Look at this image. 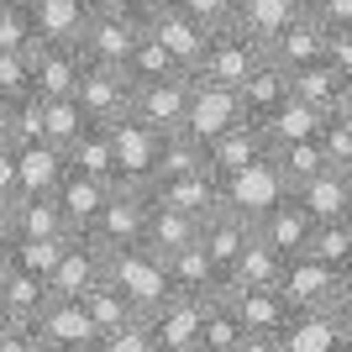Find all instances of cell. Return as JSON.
Masks as SVG:
<instances>
[{"instance_id": "obj_2", "label": "cell", "mask_w": 352, "mask_h": 352, "mask_svg": "<svg viewBox=\"0 0 352 352\" xmlns=\"http://www.w3.org/2000/svg\"><path fill=\"white\" fill-rule=\"evenodd\" d=\"M105 279L116 284L126 300H132L137 310H158L168 294H174V279H168V258H158L153 248H116V252H105Z\"/></svg>"}, {"instance_id": "obj_42", "label": "cell", "mask_w": 352, "mask_h": 352, "mask_svg": "<svg viewBox=\"0 0 352 352\" xmlns=\"http://www.w3.org/2000/svg\"><path fill=\"white\" fill-rule=\"evenodd\" d=\"M85 305H89V316L100 321V331H116V326H126V321H137V316H142V310H137V305H132V300H126V294H121L111 279L95 284V289L85 294ZM100 342H105V337H100Z\"/></svg>"}, {"instance_id": "obj_55", "label": "cell", "mask_w": 352, "mask_h": 352, "mask_svg": "<svg viewBox=\"0 0 352 352\" xmlns=\"http://www.w3.org/2000/svg\"><path fill=\"white\" fill-rule=\"evenodd\" d=\"M89 6V16H142L147 6L142 0H85Z\"/></svg>"}, {"instance_id": "obj_9", "label": "cell", "mask_w": 352, "mask_h": 352, "mask_svg": "<svg viewBox=\"0 0 352 352\" xmlns=\"http://www.w3.org/2000/svg\"><path fill=\"white\" fill-rule=\"evenodd\" d=\"M206 305H210V300H200V294L174 289L158 310H147L158 352H200V331H206Z\"/></svg>"}, {"instance_id": "obj_16", "label": "cell", "mask_w": 352, "mask_h": 352, "mask_svg": "<svg viewBox=\"0 0 352 352\" xmlns=\"http://www.w3.org/2000/svg\"><path fill=\"white\" fill-rule=\"evenodd\" d=\"M158 142L163 132H153L147 121L126 116L116 121V184H153V174H158Z\"/></svg>"}, {"instance_id": "obj_59", "label": "cell", "mask_w": 352, "mask_h": 352, "mask_svg": "<svg viewBox=\"0 0 352 352\" xmlns=\"http://www.w3.org/2000/svg\"><path fill=\"white\" fill-rule=\"evenodd\" d=\"M0 137H6V105H0Z\"/></svg>"}, {"instance_id": "obj_22", "label": "cell", "mask_w": 352, "mask_h": 352, "mask_svg": "<svg viewBox=\"0 0 352 352\" xmlns=\"http://www.w3.org/2000/svg\"><path fill=\"white\" fill-rule=\"evenodd\" d=\"M326 37H331V27H326L316 11H305L300 21H289V27L268 43V58L279 63V69H305V63H316V58H326Z\"/></svg>"}, {"instance_id": "obj_32", "label": "cell", "mask_w": 352, "mask_h": 352, "mask_svg": "<svg viewBox=\"0 0 352 352\" xmlns=\"http://www.w3.org/2000/svg\"><path fill=\"white\" fill-rule=\"evenodd\" d=\"M289 85H294V95H300V100L321 105V111H337V105L347 100L352 79H347V74H342L331 58H316V63H305V69H294Z\"/></svg>"}, {"instance_id": "obj_41", "label": "cell", "mask_w": 352, "mask_h": 352, "mask_svg": "<svg viewBox=\"0 0 352 352\" xmlns=\"http://www.w3.org/2000/svg\"><path fill=\"white\" fill-rule=\"evenodd\" d=\"M43 132H47V100L37 95V89L6 105V137H11L16 147H21V142H37Z\"/></svg>"}, {"instance_id": "obj_38", "label": "cell", "mask_w": 352, "mask_h": 352, "mask_svg": "<svg viewBox=\"0 0 352 352\" xmlns=\"http://www.w3.org/2000/svg\"><path fill=\"white\" fill-rule=\"evenodd\" d=\"M32 6H37V37H69V43H79V32L89 21L85 0H32Z\"/></svg>"}, {"instance_id": "obj_15", "label": "cell", "mask_w": 352, "mask_h": 352, "mask_svg": "<svg viewBox=\"0 0 352 352\" xmlns=\"http://www.w3.org/2000/svg\"><path fill=\"white\" fill-rule=\"evenodd\" d=\"M289 195V184H284V174L274 168V158H258L252 168H242V174H232V179H221V200L232 210H242V216H263L274 200H284Z\"/></svg>"}, {"instance_id": "obj_30", "label": "cell", "mask_w": 352, "mask_h": 352, "mask_svg": "<svg viewBox=\"0 0 352 352\" xmlns=\"http://www.w3.org/2000/svg\"><path fill=\"white\" fill-rule=\"evenodd\" d=\"M310 11V0H236V16L232 27L252 32L258 43H274L289 21H300V16Z\"/></svg>"}, {"instance_id": "obj_31", "label": "cell", "mask_w": 352, "mask_h": 352, "mask_svg": "<svg viewBox=\"0 0 352 352\" xmlns=\"http://www.w3.org/2000/svg\"><path fill=\"white\" fill-rule=\"evenodd\" d=\"M53 300V284H47V274H37V268H27V263H11L6 274H0V305L6 310H16L21 321H37V310Z\"/></svg>"}, {"instance_id": "obj_33", "label": "cell", "mask_w": 352, "mask_h": 352, "mask_svg": "<svg viewBox=\"0 0 352 352\" xmlns=\"http://www.w3.org/2000/svg\"><path fill=\"white\" fill-rule=\"evenodd\" d=\"M284 263H289L284 252H274L263 236H252V248L242 252L232 263V274H226V289H279Z\"/></svg>"}, {"instance_id": "obj_27", "label": "cell", "mask_w": 352, "mask_h": 352, "mask_svg": "<svg viewBox=\"0 0 352 352\" xmlns=\"http://www.w3.org/2000/svg\"><path fill=\"white\" fill-rule=\"evenodd\" d=\"M294 85H289V69H279V63L268 58L263 69L252 74L248 85H242V105H248V121H258V126H268V121L279 116L284 105H289Z\"/></svg>"}, {"instance_id": "obj_5", "label": "cell", "mask_w": 352, "mask_h": 352, "mask_svg": "<svg viewBox=\"0 0 352 352\" xmlns=\"http://www.w3.org/2000/svg\"><path fill=\"white\" fill-rule=\"evenodd\" d=\"M147 216H153V195H147L142 184H116L111 200H105V210H100V221L89 226V236H95L105 252L137 248L147 236Z\"/></svg>"}, {"instance_id": "obj_8", "label": "cell", "mask_w": 352, "mask_h": 352, "mask_svg": "<svg viewBox=\"0 0 352 352\" xmlns=\"http://www.w3.org/2000/svg\"><path fill=\"white\" fill-rule=\"evenodd\" d=\"M74 95H79V105H85V116H89V121H105V126H116V121L132 116L137 79H132L126 69H111V63H89Z\"/></svg>"}, {"instance_id": "obj_49", "label": "cell", "mask_w": 352, "mask_h": 352, "mask_svg": "<svg viewBox=\"0 0 352 352\" xmlns=\"http://www.w3.org/2000/svg\"><path fill=\"white\" fill-rule=\"evenodd\" d=\"M100 352H158V342H153V321H147V316H137V321L116 326V331H105Z\"/></svg>"}, {"instance_id": "obj_23", "label": "cell", "mask_w": 352, "mask_h": 352, "mask_svg": "<svg viewBox=\"0 0 352 352\" xmlns=\"http://www.w3.org/2000/svg\"><path fill=\"white\" fill-rule=\"evenodd\" d=\"M279 289L289 294V305H337V268L321 263V258H310V252H300V258H289L284 263V279Z\"/></svg>"}, {"instance_id": "obj_52", "label": "cell", "mask_w": 352, "mask_h": 352, "mask_svg": "<svg viewBox=\"0 0 352 352\" xmlns=\"http://www.w3.org/2000/svg\"><path fill=\"white\" fill-rule=\"evenodd\" d=\"M0 352H32V326L0 305Z\"/></svg>"}, {"instance_id": "obj_46", "label": "cell", "mask_w": 352, "mask_h": 352, "mask_svg": "<svg viewBox=\"0 0 352 352\" xmlns=\"http://www.w3.org/2000/svg\"><path fill=\"white\" fill-rule=\"evenodd\" d=\"M32 95V53H16V47H0V105Z\"/></svg>"}, {"instance_id": "obj_14", "label": "cell", "mask_w": 352, "mask_h": 352, "mask_svg": "<svg viewBox=\"0 0 352 352\" xmlns=\"http://www.w3.org/2000/svg\"><path fill=\"white\" fill-rule=\"evenodd\" d=\"M232 294V305L242 310V321H248L252 342H258V352H274L284 337V326H289L294 305L284 289H226Z\"/></svg>"}, {"instance_id": "obj_57", "label": "cell", "mask_w": 352, "mask_h": 352, "mask_svg": "<svg viewBox=\"0 0 352 352\" xmlns=\"http://www.w3.org/2000/svg\"><path fill=\"white\" fill-rule=\"evenodd\" d=\"M337 352H352V310H342V342H337Z\"/></svg>"}, {"instance_id": "obj_39", "label": "cell", "mask_w": 352, "mask_h": 352, "mask_svg": "<svg viewBox=\"0 0 352 352\" xmlns=\"http://www.w3.org/2000/svg\"><path fill=\"white\" fill-rule=\"evenodd\" d=\"M190 168H206V142L190 137V132H163V142H158V174H153V179L190 174Z\"/></svg>"}, {"instance_id": "obj_24", "label": "cell", "mask_w": 352, "mask_h": 352, "mask_svg": "<svg viewBox=\"0 0 352 352\" xmlns=\"http://www.w3.org/2000/svg\"><path fill=\"white\" fill-rule=\"evenodd\" d=\"M16 158H21V195H53L69 174V147H58L53 137L21 142Z\"/></svg>"}, {"instance_id": "obj_7", "label": "cell", "mask_w": 352, "mask_h": 352, "mask_svg": "<svg viewBox=\"0 0 352 352\" xmlns=\"http://www.w3.org/2000/svg\"><path fill=\"white\" fill-rule=\"evenodd\" d=\"M27 53H32V89L37 95H74L89 69L85 43H69V37H37Z\"/></svg>"}, {"instance_id": "obj_17", "label": "cell", "mask_w": 352, "mask_h": 352, "mask_svg": "<svg viewBox=\"0 0 352 352\" xmlns=\"http://www.w3.org/2000/svg\"><path fill=\"white\" fill-rule=\"evenodd\" d=\"M252 236H258V221L242 216V210H232L226 200H221V206L210 210L206 221H200V248L216 258L221 274H232V263L252 248Z\"/></svg>"}, {"instance_id": "obj_43", "label": "cell", "mask_w": 352, "mask_h": 352, "mask_svg": "<svg viewBox=\"0 0 352 352\" xmlns=\"http://www.w3.org/2000/svg\"><path fill=\"white\" fill-rule=\"evenodd\" d=\"M37 43V6L32 0H0V47L27 53Z\"/></svg>"}, {"instance_id": "obj_45", "label": "cell", "mask_w": 352, "mask_h": 352, "mask_svg": "<svg viewBox=\"0 0 352 352\" xmlns=\"http://www.w3.org/2000/svg\"><path fill=\"white\" fill-rule=\"evenodd\" d=\"M126 74H132L137 85H147V79H168V74H190V69H179L174 63V53L153 37V32H142V43H137V53H132V63H126Z\"/></svg>"}, {"instance_id": "obj_34", "label": "cell", "mask_w": 352, "mask_h": 352, "mask_svg": "<svg viewBox=\"0 0 352 352\" xmlns=\"http://www.w3.org/2000/svg\"><path fill=\"white\" fill-rule=\"evenodd\" d=\"M11 221H16V236H69L74 232L58 195H16Z\"/></svg>"}, {"instance_id": "obj_13", "label": "cell", "mask_w": 352, "mask_h": 352, "mask_svg": "<svg viewBox=\"0 0 352 352\" xmlns=\"http://www.w3.org/2000/svg\"><path fill=\"white\" fill-rule=\"evenodd\" d=\"M258 236H263L274 252H284V258H300V252L310 248V236H316V216H310V206L289 190L284 200H274V206L258 216Z\"/></svg>"}, {"instance_id": "obj_26", "label": "cell", "mask_w": 352, "mask_h": 352, "mask_svg": "<svg viewBox=\"0 0 352 352\" xmlns=\"http://www.w3.org/2000/svg\"><path fill=\"white\" fill-rule=\"evenodd\" d=\"M200 221L206 216H190V210H179V206H158V200H153L142 248H153L158 258H174V252H184L190 242H200Z\"/></svg>"}, {"instance_id": "obj_48", "label": "cell", "mask_w": 352, "mask_h": 352, "mask_svg": "<svg viewBox=\"0 0 352 352\" xmlns=\"http://www.w3.org/2000/svg\"><path fill=\"white\" fill-rule=\"evenodd\" d=\"M321 147H326V163H331V168H352V121L347 116H337V111H331V116L321 121Z\"/></svg>"}, {"instance_id": "obj_37", "label": "cell", "mask_w": 352, "mask_h": 352, "mask_svg": "<svg viewBox=\"0 0 352 352\" xmlns=\"http://www.w3.org/2000/svg\"><path fill=\"white\" fill-rule=\"evenodd\" d=\"M326 116H331V111H321V105H310V100H300V95H289V105H284L279 116L263 126V132H268V147H274V142H300V137H316Z\"/></svg>"}, {"instance_id": "obj_51", "label": "cell", "mask_w": 352, "mask_h": 352, "mask_svg": "<svg viewBox=\"0 0 352 352\" xmlns=\"http://www.w3.org/2000/svg\"><path fill=\"white\" fill-rule=\"evenodd\" d=\"M16 195H21V158H16L11 137H0V200L11 206Z\"/></svg>"}, {"instance_id": "obj_44", "label": "cell", "mask_w": 352, "mask_h": 352, "mask_svg": "<svg viewBox=\"0 0 352 352\" xmlns=\"http://www.w3.org/2000/svg\"><path fill=\"white\" fill-rule=\"evenodd\" d=\"M47 100V132L43 137H53L58 147H69L74 137L89 126V116H85V105H79V95H43Z\"/></svg>"}, {"instance_id": "obj_54", "label": "cell", "mask_w": 352, "mask_h": 352, "mask_svg": "<svg viewBox=\"0 0 352 352\" xmlns=\"http://www.w3.org/2000/svg\"><path fill=\"white\" fill-rule=\"evenodd\" d=\"M310 11L321 16L326 27H352V0H310Z\"/></svg>"}, {"instance_id": "obj_28", "label": "cell", "mask_w": 352, "mask_h": 352, "mask_svg": "<svg viewBox=\"0 0 352 352\" xmlns=\"http://www.w3.org/2000/svg\"><path fill=\"white\" fill-rule=\"evenodd\" d=\"M168 279H174V289L200 294V300H216V294H226V274L216 268V258H210L200 242H190L184 252H174V258H168Z\"/></svg>"}, {"instance_id": "obj_20", "label": "cell", "mask_w": 352, "mask_h": 352, "mask_svg": "<svg viewBox=\"0 0 352 352\" xmlns=\"http://www.w3.org/2000/svg\"><path fill=\"white\" fill-rule=\"evenodd\" d=\"M258 158H268V132L258 121H236L232 132H221L216 142H206V163L216 168V179L242 174V168H252Z\"/></svg>"}, {"instance_id": "obj_19", "label": "cell", "mask_w": 352, "mask_h": 352, "mask_svg": "<svg viewBox=\"0 0 352 352\" xmlns=\"http://www.w3.org/2000/svg\"><path fill=\"white\" fill-rule=\"evenodd\" d=\"M337 342H342V310L337 305H300L274 352H337Z\"/></svg>"}, {"instance_id": "obj_53", "label": "cell", "mask_w": 352, "mask_h": 352, "mask_svg": "<svg viewBox=\"0 0 352 352\" xmlns=\"http://www.w3.org/2000/svg\"><path fill=\"white\" fill-rule=\"evenodd\" d=\"M326 58L352 79V27H331V37H326Z\"/></svg>"}, {"instance_id": "obj_18", "label": "cell", "mask_w": 352, "mask_h": 352, "mask_svg": "<svg viewBox=\"0 0 352 352\" xmlns=\"http://www.w3.org/2000/svg\"><path fill=\"white\" fill-rule=\"evenodd\" d=\"M147 195H153L158 206H179V210H190V216H210V210L221 206V179H216V168L206 163V168H190V174L153 179Z\"/></svg>"}, {"instance_id": "obj_35", "label": "cell", "mask_w": 352, "mask_h": 352, "mask_svg": "<svg viewBox=\"0 0 352 352\" xmlns=\"http://www.w3.org/2000/svg\"><path fill=\"white\" fill-rule=\"evenodd\" d=\"M69 168H85V174L116 179V126H105V121H89L85 132L69 142Z\"/></svg>"}, {"instance_id": "obj_58", "label": "cell", "mask_w": 352, "mask_h": 352, "mask_svg": "<svg viewBox=\"0 0 352 352\" xmlns=\"http://www.w3.org/2000/svg\"><path fill=\"white\" fill-rule=\"evenodd\" d=\"M337 116H347V121H352V89H347V100L337 105Z\"/></svg>"}, {"instance_id": "obj_21", "label": "cell", "mask_w": 352, "mask_h": 352, "mask_svg": "<svg viewBox=\"0 0 352 352\" xmlns=\"http://www.w3.org/2000/svg\"><path fill=\"white\" fill-rule=\"evenodd\" d=\"M111 190H116V179H100V174H85V168H69V174H63V184H58L53 195H58V206H63V216H69L74 232H89V226L100 221Z\"/></svg>"}, {"instance_id": "obj_12", "label": "cell", "mask_w": 352, "mask_h": 352, "mask_svg": "<svg viewBox=\"0 0 352 352\" xmlns=\"http://www.w3.org/2000/svg\"><path fill=\"white\" fill-rule=\"evenodd\" d=\"M47 284H53V294L85 300L95 284H105V248L89 232H74L69 248H63V258H58V268L47 274Z\"/></svg>"}, {"instance_id": "obj_4", "label": "cell", "mask_w": 352, "mask_h": 352, "mask_svg": "<svg viewBox=\"0 0 352 352\" xmlns=\"http://www.w3.org/2000/svg\"><path fill=\"white\" fill-rule=\"evenodd\" d=\"M142 27L158 37L168 53H174L179 69H200V58H206V47H210V27L206 21H195L184 6H174V0H153L142 11Z\"/></svg>"}, {"instance_id": "obj_1", "label": "cell", "mask_w": 352, "mask_h": 352, "mask_svg": "<svg viewBox=\"0 0 352 352\" xmlns=\"http://www.w3.org/2000/svg\"><path fill=\"white\" fill-rule=\"evenodd\" d=\"M100 337L105 331L89 305L69 294H53L32 321V352H100Z\"/></svg>"}, {"instance_id": "obj_29", "label": "cell", "mask_w": 352, "mask_h": 352, "mask_svg": "<svg viewBox=\"0 0 352 352\" xmlns=\"http://www.w3.org/2000/svg\"><path fill=\"white\" fill-rule=\"evenodd\" d=\"M300 200L310 206V216L316 221H337V216H352V168H331L326 163L316 179H305L300 184Z\"/></svg>"}, {"instance_id": "obj_47", "label": "cell", "mask_w": 352, "mask_h": 352, "mask_svg": "<svg viewBox=\"0 0 352 352\" xmlns=\"http://www.w3.org/2000/svg\"><path fill=\"white\" fill-rule=\"evenodd\" d=\"M69 236H16V263L37 268V274H53L58 258H63V248H69Z\"/></svg>"}, {"instance_id": "obj_6", "label": "cell", "mask_w": 352, "mask_h": 352, "mask_svg": "<svg viewBox=\"0 0 352 352\" xmlns=\"http://www.w3.org/2000/svg\"><path fill=\"white\" fill-rule=\"evenodd\" d=\"M236 121H248L242 89H232V85H216V79H206V74H195L184 132H190V137H200V142H216L221 132H232Z\"/></svg>"}, {"instance_id": "obj_10", "label": "cell", "mask_w": 352, "mask_h": 352, "mask_svg": "<svg viewBox=\"0 0 352 352\" xmlns=\"http://www.w3.org/2000/svg\"><path fill=\"white\" fill-rule=\"evenodd\" d=\"M190 89H195V74L147 79V85H137L132 116L147 121L153 132H184V116H190Z\"/></svg>"}, {"instance_id": "obj_60", "label": "cell", "mask_w": 352, "mask_h": 352, "mask_svg": "<svg viewBox=\"0 0 352 352\" xmlns=\"http://www.w3.org/2000/svg\"><path fill=\"white\" fill-rule=\"evenodd\" d=\"M142 6H153V0H142Z\"/></svg>"}, {"instance_id": "obj_3", "label": "cell", "mask_w": 352, "mask_h": 352, "mask_svg": "<svg viewBox=\"0 0 352 352\" xmlns=\"http://www.w3.org/2000/svg\"><path fill=\"white\" fill-rule=\"evenodd\" d=\"M263 63H268V43H258V37L242 32V27H216V32H210L206 58H200L195 74H206V79H216V85L242 89Z\"/></svg>"}, {"instance_id": "obj_56", "label": "cell", "mask_w": 352, "mask_h": 352, "mask_svg": "<svg viewBox=\"0 0 352 352\" xmlns=\"http://www.w3.org/2000/svg\"><path fill=\"white\" fill-rule=\"evenodd\" d=\"M337 310H352V263L337 268Z\"/></svg>"}, {"instance_id": "obj_36", "label": "cell", "mask_w": 352, "mask_h": 352, "mask_svg": "<svg viewBox=\"0 0 352 352\" xmlns=\"http://www.w3.org/2000/svg\"><path fill=\"white\" fill-rule=\"evenodd\" d=\"M268 158H274V168L284 174V184L300 190L305 179H316L326 168V147H321V137H300V142H274Z\"/></svg>"}, {"instance_id": "obj_25", "label": "cell", "mask_w": 352, "mask_h": 352, "mask_svg": "<svg viewBox=\"0 0 352 352\" xmlns=\"http://www.w3.org/2000/svg\"><path fill=\"white\" fill-rule=\"evenodd\" d=\"M200 352H258L242 310L232 305V294H216L206 305V331H200Z\"/></svg>"}, {"instance_id": "obj_11", "label": "cell", "mask_w": 352, "mask_h": 352, "mask_svg": "<svg viewBox=\"0 0 352 352\" xmlns=\"http://www.w3.org/2000/svg\"><path fill=\"white\" fill-rule=\"evenodd\" d=\"M142 16H89L79 43H85V58L89 63H111V69H126L142 43Z\"/></svg>"}, {"instance_id": "obj_40", "label": "cell", "mask_w": 352, "mask_h": 352, "mask_svg": "<svg viewBox=\"0 0 352 352\" xmlns=\"http://www.w3.org/2000/svg\"><path fill=\"white\" fill-rule=\"evenodd\" d=\"M310 258H321L331 268H347L352 263V216H337V221H316V236H310Z\"/></svg>"}, {"instance_id": "obj_50", "label": "cell", "mask_w": 352, "mask_h": 352, "mask_svg": "<svg viewBox=\"0 0 352 352\" xmlns=\"http://www.w3.org/2000/svg\"><path fill=\"white\" fill-rule=\"evenodd\" d=\"M174 6H184V11H190L195 21H206L210 32L232 27V16H236V0H174Z\"/></svg>"}]
</instances>
